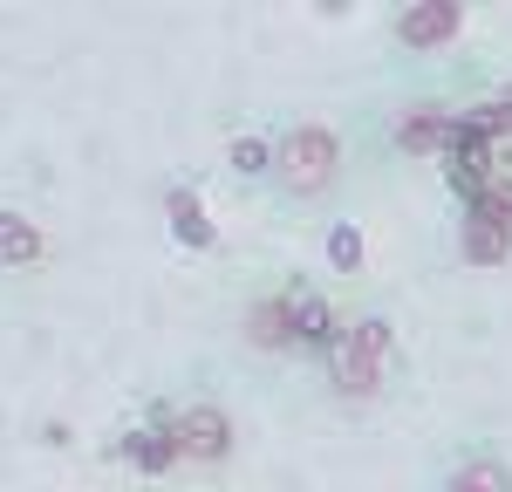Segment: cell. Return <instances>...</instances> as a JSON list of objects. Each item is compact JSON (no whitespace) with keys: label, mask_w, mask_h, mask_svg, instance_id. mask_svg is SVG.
<instances>
[{"label":"cell","mask_w":512,"mask_h":492,"mask_svg":"<svg viewBox=\"0 0 512 492\" xmlns=\"http://www.w3.org/2000/svg\"><path fill=\"white\" fill-rule=\"evenodd\" d=\"M280 171H287L294 192L328 185V171H335V137H328V130H294V137L280 144Z\"/></svg>","instance_id":"obj_1"},{"label":"cell","mask_w":512,"mask_h":492,"mask_svg":"<svg viewBox=\"0 0 512 492\" xmlns=\"http://www.w3.org/2000/svg\"><path fill=\"white\" fill-rule=\"evenodd\" d=\"M458 492H499V479H492V472H472V479H465Z\"/></svg>","instance_id":"obj_9"},{"label":"cell","mask_w":512,"mask_h":492,"mask_svg":"<svg viewBox=\"0 0 512 492\" xmlns=\"http://www.w3.org/2000/svg\"><path fill=\"white\" fill-rule=\"evenodd\" d=\"M403 28H410V41H444L451 28H458V7H417Z\"/></svg>","instance_id":"obj_4"},{"label":"cell","mask_w":512,"mask_h":492,"mask_svg":"<svg viewBox=\"0 0 512 492\" xmlns=\"http://www.w3.org/2000/svg\"><path fill=\"white\" fill-rule=\"evenodd\" d=\"M178 438H185L192 458H212V451L226 445V424H219L212 410H192V417H178Z\"/></svg>","instance_id":"obj_3"},{"label":"cell","mask_w":512,"mask_h":492,"mask_svg":"<svg viewBox=\"0 0 512 492\" xmlns=\"http://www.w3.org/2000/svg\"><path fill=\"white\" fill-rule=\"evenodd\" d=\"M41 240L21 226V219H0V260H35Z\"/></svg>","instance_id":"obj_5"},{"label":"cell","mask_w":512,"mask_h":492,"mask_svg":"<svg viewBox=\"0 0 512 492\" xmlns=\"http://www.w3.org/2000/svg\"><path fill=\"white\" fill-rule=\"evenodd\" d=\"M485 226H499V219H512V185H492L485 192V212H478Z\"/></svg>","instance_id":"obj_7"},{"label":"cell","mask_w":512,"mask_h":492,"mask_svg":"<svg viewBox=\"0 0 512 492\" xmlns=\"http://www.w3.org/2000/svg\"><path fill=\"white\" fill-rule=\"evenodd\" d=\"M376 369H383V335L376 328H355L349 342H342V356H335V383L342 390H369Z\"/></svg>","instance_id":"obj_2"},{"label":"cell","mask_w":512,"mask_h":492,"mask_svg":"<svg viewBox=\"0 0 512 492\" xmlns=\"http://www.w3.org/2000/svg\"><path fill=\"white\" fill-rule=\"evenodd\" d=\"M130 458H137V465H164V445H151V438H130Z\"/></svg>","instance_id":"obj_8"},{"label":"cell","mask_w":512,"mask_h":492,"mask_svg":"<svg viewBox=\"0 0 512 492\" xmlns=\"http://www.w3.org/2000/svg\"><path fill=\"white\" fill-rule=\"evenodd\" d=\"M465 246H472V260H506V233H499V226H485V219L465 226Z\"/></svg>","instance_id":"obj_6"}]
</instances>
